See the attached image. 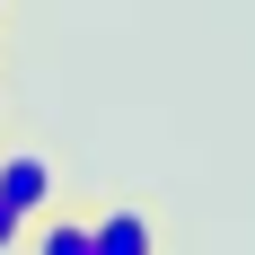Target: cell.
Masks as SVG:
<instances>
[{"label": "cell", "mask_w": 255, "mask_h": 255, "mask_svg": "<svg viewBox=\"0 0 255 255\" xmlns=\"http://www.w3.org/2000/svg\"><path fill=\"white\" fill-rule=\"evenodd\" d=\"M53 185H62V176H53L44 150H9V158H0V203L26 211V220H35V211H53Z\"/></svg>", "instance_id": "cell-1"}, {"label": "cell", "mask_w": 255, "mask_h": 255, "mask_svg": "<svg viewBox=\"0 0 255 255\" xmlns=\"http://www.w3.org/2000/svg\"><path fill=\"white\" fill-rule=\"evenodd\" d=\"M97 255H150V211H97Z\"/></svg>", "instance_id": "cell-2"}, {"label": "cell", "mask_w": 255, "mask_h": 255, "mask_svg": "<svg viewBox=\"0 0 255 255\" xmlns=\"http://www.w3.org/2000/svg\"><path fill=\"white\" fill-rule=\"evenodd\" d=\"M44 255H97V220H79V211H44Z\"/></svg>", "instance_id": "cell-3"}, {"label": "cell", "mask_w": 255, "mask_h": 255, "mask_svg": "<svg viewBox=\"0 0 255 255\" xmlns=\"http://www.w3.org/2000/svg\"><path fill=\"white\" fill-rule=\"evenodd\" d=\"M18 238H26V211H9V203H0V247H18Z\"/></svg>", "instance_id": "cell-4"}, {"label": "cell", "mask_w": 255, "mask_h": 255, "mask_svg": "<svg viewBox=\"0 0 255 255\" xmlns=\"http://www.w3.org/2000/svg\"><path fill=\"white\" fill-rule=\"evenodd\" d=\"M0 9H9V0H0Z\"/></svg>", "instance_id": "cell-5"}]
</instances>
